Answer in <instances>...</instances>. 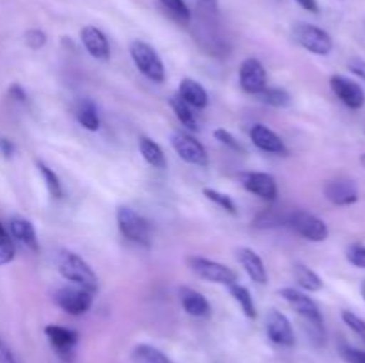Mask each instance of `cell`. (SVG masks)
I'll list each match as a JSON object with an SVG mask.
<instances>
[{
  "mask_svg": "<svg viewBox=\"0 0 365 363\" xmlns=\"http://www.w3.org/2000/svg\"><path fill=\"white\" fill-rule=\"evenodd\" d=\"M278 295L282 299L289 302L292 310L305 320V326L310 330V337L317 342V344H323L324 340V324H323V315H321L319 308L314 302V299L310 295H307L305 292L296 290L292 287H285L278 290Z\"/></svg>",
  "mask_w": 365,
  "mask_h": 363,
  "instance_id": "cell-1",
  "label": "cell"
},
{
  "mask_svg": "<svg viewBox=\"0 0 365 363\" xmlns=\"http://www.w3.org/2000/svg\"><path fill=\"white\" fill-rule=\"evenodd\" d=\"M57 265H59V273L64 280L71 281L77 287H82L95 294L96 288H98V280H96V274L93 273L89 263L82 256H78L73 251H63L59 255Z\"/></svg>",
  "mask_w": 365,
  "mask_h": 363,
  "instance_id": "cell-2",
  "label": "cell"
},
{
  "mask_svg": "<svg viewBox=\"0 0 365 363\" xmlns=\"http://www.w3.org/2000/svg\"><path fill=\"white\" fill-rule=\"evenodd\" d=\"M128 52H130L135 68L148 80L155 82V84H163L166 80V70H164L163 59H160L159 53H157V50L152 45L141 41V39H134L128 45Z\"/></svg>",
  "mask_w": 365,
  "mask_h": 363,
  "instance_id": "cell-3",
  "label": "cell"
},
{
  "mask_svg": "<svg viewBox=\"0 0 365 363\" xmlns=\"http://www.w3.org/2000/svg\"><path fill=\"white\" fill-rule=\"evenodd\" d=\"M292 38L299 46L307 50V52L314 53V56H328L334 50V39L328 34L324 28L317 27V25L307 23V21H299L292 28Z\"/></svg>",
  "mask_w": 365,
  "mask_h": 363,
  "instance_id": "cell-4",
  "label": "cell"
},
{
  "mask_svg": "<svg viewBox=\"0 0 365 363\" xmlns=\"http://www.w3.org/2000/svg\"><path fill=\"white\" fill-rule=\"evenodd\" d=\"M116 221L118 228L125 238H128L134 244L148 248L150 242H152V233H150V224L145 217L139 216L130 206L121 205L116 210Z\"/></svg>",
  "mask_w": 365,
  "mask_h": 363,
  "instance_id": "cell-5",
  "label": "cell"
},
{
  "mask_svg": "<svg viewBox=\"0 0 365 363\" xmlns=\"http://www.w3.org/2000/svg\"><path fill=\"white\" fill-rule=\"evenodd\" d=\"M287 224L299 237L310 242H323L330 235L327 223L321 217L307 212V210H292V212H289Z\"/></svg>",
  "mask_w": 365,
  "mask_h": 363,
  "instance_id": "cell-6",
  "label": "cell"
},
{
  "mask_svg": "<svg viewBox=\"0 0 365 363\" xmlns=\"http://www.w3.org/2000/svg\"><path fill=\"white\" fill-rule=\"evenodd\" d=\"M187 265L196 276L205 281L227 285V287L237 281V273L228 265H225V263L216 262V260L203 258V256H189Z\"/></svg>",
  "mask_w": 365,
  "mask_h": 363,
  "instance_id": "cell-7",
  "label": "cell"
},
{
  "mask_svg": "<svg viewBox=\"0 0 365 363\" xmlns=\"http://www.w3.org/2000/svg\"><path fill=\"white\" fill-rule=\"evenodd\" d=\"M53 301L59 306L63 312L68 315H84L93 305V292L86 290V288L77 287V285H70V287H61L59 290L53 294Z\"/></svg>",
  "mask_w": 365,
  "mask_h": 363,
  "instance_id": "cell-8",
  "label": "cell"
},
{
  "mask_svg": "<svg viewBox=\"0 0 365 363\" xmlns=\"http://www.w3.org/2000/svg\"><path fill=\"white\" fill-rule=\"evenodd\" d=\"M171 146L177 152V155L187 164H192L196 167L209 166V155L207 149L203 148L198 139L192 137L191 134L184 130H175L171 134Z\"/></svg>",
  "mask_w": 365,
  "mask_h": 363,
  "instance_id": "cell-9",
  "label": "cell"
},
{
  "mask_svg": "<svg viewBox=\"0 0 365 363\" xmlns=\"http://www.w3.org/2000/svg\"><path fill=\"white\" fill-rule=\"evenodd\" d=\"M330 88L334 95L344 103L348 109L360 110L365 105V93L359 82L344 77V75H334L330 78Z\"/></svg>",
  "mask_w": 365,
  "mask_h": 363,
  "instance_id": "cell-10",
  "label": "cell"
},
{
  "mask_svg": "<svg viewBox=\"0 0 365 363\" xmlns=\"http://www.w3.org/2000/svg\"><path fill=\"white\" fill-rule=\"evenodd\" d=\"M324 196L330 203L337 206H348L353 205V203L359 201L360 192H359V185L355 184V180L346 177H339V178H331L324 184Z\"/></svg>",
  "mask_w": 365,
  "mask_h": 363,
  "instance_id": "cell-11",
  "label": "cell"
},
{
  "mask_svg": "<svg viewBox=\"0 0 365 363\" xmlns=\"http://www.w3.org/2000/svg\"><path fill=\"white\" fill-rule=\"evenodd\" d=\"M239 84H241L242 91L248 95H259L266 88L267 75L259 59L248 57L242 60L241 68H239Z\"/></svg>",
  "mask_w": 365,
  "mask_h": 363,
  "instance_id": "cell-12",
  "label": "cell"
},
{
  "mask_svg": "<svg viewBox=\"0 0 365 363\" xmlns=\"http://www.w3.org/2000/svg\"><path fill=\"white\" fill-rule=\"evenodd\" d=\"M266 331L267 337L273 344L280 347H292L296 344V335L292 330V324L289 322L287 317L278 310H269L266 317Z\"/></svg>",
  "mask_w": 365,
  "mask_h": 363,
  "instance_id": "cell-13",
  "label": "cell"
},
{
  "mask_svg": "<svg viewBox=\"0 0 365 363\" xmlns=\"http://www.w3.org/2000/svg\"><path fill=\"white\" fill-rule=\"evenodd\" d=\"M242 187L253 196H259L264 201H274L278 196V185L273 174L262 173V171H252V173H242L241 177Z\"/></svg>",
  "mask_w": 365,
  "mask_h": 363,
  "instance_id": "cell-14",
  "label": "cell"
},
{
  "mask_svg": "<svg viewBox=\"0 0 365 363\" xmlns=\"http://www.w3.org/2000/svg\"><path fill=\"white\" fill-rule=\"evenodd\" d=\"M250 139L262 152L274 153V155H287V146H285L284 139L277 132L271 130L269 127H266V125H253L252 130H250Z\"/></svg>",
  "mask_w": 365,
  "mask_h": 363,
  "instance_id": "cell-15",
  "label": "cell"
},
{
  "mask_svg": "<svg viewBox=\"0 0 365 363\" xmlns=\"http://www.w3.org/2000/svg\"><path fill=\"white\" fill-rule=\"evenodd\" d=\"M81 41L89 56L96 60H107L110 57V46L107 36L93 25H86L81 31Z\"/></svg>",
  "mask_w": 365,
  "mask_h": 363,
  "instance_id": "cell-16",
  "label": "cell"
},
{
  "mask_svg": "<svg viewBox=\"0 0 365 363\" xmlns=\"http://www.w3.org/2000/svg\"><path fill=\"white\" fill-rule=\"evenodd\" d=\"M45 335L52 347L56 349L57 354L61 356H70L73 352L75 345L78 342V333L73 330H68L64 326H57V324H48L45 327Z\"/></svg>",
  "mask_w": 365,
  "mask_h": 363,
  "instance_id": "cell-17",
  "label": "cell"
},
{
  "mask_svg": "<svg viewBox=\"0 0 365 363\" xmlns=\"http://www.w3.org/2000/svg\"><path fill=\"white\" fill-rule=\"evenodd\" d=\"M237 260L242 265V269L246 270V274L250 276V280H253L255 283L264 285L267 281V270L264 265L262 258L257 251H253L252 248H239L237 249Z\"/></svg>",
  "mask_w": 365,
  "mask_h": 363,
  "instance_id": "cell-18",
  "label": "cell"
},
{
  "mask_svg": "<svg viewBox=\"0 0 365 363\" xmlns=\"http://www.w3.org/2000/svg\"><path fill=\"white\" fill-rule=\"evenodd\" d=\"M178 96L187 103L191 109H205L209 105V95H207L205 88L195 78H182L178 84Z\"/></svg>",
  "mask_w": 365,
  "mask_h": 363,
  "instance_id": "cell-19",
  "label": "cell"
},
{
  "mask_svg": "<svg viewBox=\"0 0 365 363\" xmlns=\"http://www.w3.org/2000/svg\"><path fill=\"white\" fill-rule=\"evenodd\" d=\"M9 233L13 237V241H18L20 244H24L25 248H29L31 251H38L39 242L38 235H36L34 226L29 219L20 216H13L9 219Z\"/></svg>",
  "mask_w": 365,
  "mask_h": 363,
  "instance_id": "cell-20",
  "label": "cell"
},
{
  "mask_svg": "<svg viewBox=\"0 0 365 363\" xmlns=\"http://www.w3.org/2000/svg\"><path fill=\"white\" fill-rule=\"evenodd\" d=\"M178 298H180L182 306H184L185 313L192 317H207L210 313V305L207 298L200 292H196L191 287H180L178 288Z\"/></svg>",
  "mask_w": 365,
  "mask_h": 363,
  "instance_id": "cell-21",
  "label": "cell"
},
{
  "mask_svg": "<svg viewBox=\"0 0 365 363\" xmlns=\"http://www.w3.org/2000/svg\"><path fill=\"white\" fill-rule=\"evenodd\" d=\"M73 112H75V117H77L78 125H82L86 130L96 132L100 128L98 109H96V105L89 98L78 100Z\"/></svg>",
  "mask_w": 365,
  "mask_h": 363,
  "instance_id": "cell-22",
  "label": "cell"
},
{
  "mask_svg": "<svg viewBox=\"0 0 365 363\" xmlns=\"http://www.w3.org/2000/svg\"><path fill=\"white\" fill-rule=\"evenodd\" d=\"M139 152H141L143 159L150 166L155 167V169H164L166 167V155H164L163 148L153 139L146 137V135L139 137Z\"/></svg>",
  "mask_w": 365,
  "mask_h": 363,
  "instance_id": "cell-23",
  "label": "cell"
},
{
  "mask_svg": "<svg viewBox=\"0 0 365 363\" xmlns=\"http://www.w3.org/2000/svg\"><path fill=\"white\" fill-rule=\"evenodd\" d=\"M294 278L299 287L307 292H319L323 288V280L316 270L307 267L305 263H296L294 265Z\"/></svg>",
  "mask_w": 365,
  "mask_h": 363,
  "instance_id": "cell-24",
  "label": "cell"
},
{
  "mask_svg": "<svg viewBox=\"0 0 365 363\" xmlns=\"http://www.w3.org/2000/svg\"><path fill=\"white\" fill-rule=\"evenodd\" d=\"M228 290H230V295L235 299V302L241 306L242 313H245L248 319H257L255 302H253V298H252V294H250L248 288H246L245 285L232 283V285H228Z\"/></svg>",
  "mask_w": 365,
  "mask_h": 363,
  "instance_id": "cell-25",
  "label": "cell"
},
{
  "mask_svg": "<svg viewBox=\"0 0 365 363\" xmlns=\"http://www.w3.org/2000/svg\"><path fill=\"white\" fill-rule=\"evenodd\" d=\"M170 107H171V110L175 112V116H177V120L180 121V123L184 125L185 128H189V130H196V128H198L195 112H192L191 107H189L187 103H185L184 100L180 98V96H178V95L171 96Z\"/></svg>",
  "mask_w": 365,
  "mask_h": 363,
  "instance_id": "cell-26",
  "label": "cell"
},
{
  "mask_svg": "<svg viewBox=\"0 0 365 363\" xmlns=\"http://www.w3.org/2000/svg\"><path fill=\"white\" fill-rule=\"evenodd\" d=\"M255 96L262 103H266V105L269 107H277V109H284V107L291 105V95L282 88H267L266 85V88Z\"/></svg>",
  "mask_w": 365,
  "mask_h": 363,
  "instance_id": "cell-27",
  "label": "cell"
},
{
  "mask_svg": "<svg viewBox=\"0 0 365 363\" xmlns=\"http://www.w3.org/2000/svg\"><path fill=\"white\" fill-rule=\"evenodd\" d=\"M134 359L138 363H173L163 351L148 344H139L134 347Z\"/></svg>",
  "mask_w": 365,
  "mask_h": 363,
  "instance_id": "cell-28",
  "label": "cell"
},
{
  "mask_svg": "<svg viewBox=\"0 0 365 363\" xmlns=\"http://www.w3.org/2000/svg\"><path fill=\"white\" fill-rule=\"evenodd\" d=\"M36 167H38V171L41 173V177H43V180H45V185H46V189H48L50 196L56 199L63 198V185H61L59 177L53 173V169H50V167L46 166L45 162H41V160H36Z\"/></svg>",
  "mask_w": 365,
  "mask_h": 363,
  "instance_id": "cell-29",
  "label": "cell"
},
{
  "mask_svg": "<svg viewBox=\"0 0 365 363\" xmlns=\"http://www.w3.org/2000/svg\"><path fill=\"white\" fill-rule=\"evenodd\" d=\"M289 214H282L278 210L269 209L264 210L262 214L257 216V219L253 221V226L255 228H277L282 226V224H287Z\"/></svg>",
  "mask_w": 365,
  "mask_h": 363,
  "instance_id": "cell-30",
  "label": "cell"
},
{
  "mask_svg": "<svg viewBox=\"0 0 365 363\" xmlns=\"http://www.w3.org/2000/svg\"><path fill=\"white\" fill-rule=\"evenodd\" d=\"M16 249H14V241L11 237L9 230L0 223V265H7L14 260Z\"/></svg>",
  "mask_w": 365,
  "mask_h": 363,
  "instance_id": "cell-31",
  "label": "cell"
},
{
  "mask_svg": "<svg viewBox=\"0 0 365 363\" xmlns=\"http://www.w3.org/2000/svg\"><path fill=\"white\" fill-rule=\"evenodd\" d=\"M203 196H205L207 199H210L212 203H216V205L220 206L221 210H225V212L232 214V216H235V214H237V206H235L234 199H232L230 196H227V194H223V192L216 191V189H209V187L203 189Z\"/></svg>",
  "mask_w": 365,
  "mask_h": 363,
  "instance_id": "cell-32",
  "label": "cell"
},
{
  "mask_svg": "<svg viewBox=\"0 0 365 363\" xmlns=\"http://www.w3.org/2000/svg\"><path fill=\"white\" fill-rule=\"evenodd\" d=\"M157 2L180 21L191 20V9L187 7L185 0H157Z\"/></svg>",
  "mask_w": 365,
  "mask_h": 363,
  "instance_id": "cell-33",
  "label": "cell"
},
{
  "mask_svg": "<svg viewBox=\"0 0 365 363\" xmlns=\"http://www.w3.org/2000/svg\"><path fill=\"white\" fill-rule=\"evenodd\" d=\"M341 317L342 320H344L346 326H348L353 333L359 335V337L365 342V320L362 317H359L355 312H351V310H342Z\"/></svg>",
  "mask_w": 365,
  "mask_h": 363,
  "instance_id": "cell-34",
  "label": "cell"
},
{
  "mask_svg": "<svg viewBox=\"0 0 365 363\" xmlns=\"http://www.w3.org/2000/svg\"><path fill=\"white\" fill-rule=\"evenodd\" d=\"M346 258L351 265L359 267V269H365V246L360 242H355L348 248L346 251Z\"/></svg>",
  "mask_w": 365,
  "mask_h": 363,
  "instance_id": "cell-35",
  "label": "cell"
},
{
  "mask_svg": "<svg viewBox=\"0 0 365 363\" xmlns=\"http://www.w3.org/2000/svg\"><path fill=\"white\" fill-rule=\"evenodd\" d=\"M25 45L31 50H39L46 45V34L41 31V28H29L24 36Z\"/></svg>",
  "mask_w": 365,
  "mask_h": 363,
  "instance_id": "cell-36",
  "label": "cell"
},
{
  "mask_svg": "<svg viewBox=\"0 0 365 363\" xmlns=\"http://www.w3.org/2000/svg\"><path fill=\"white\" fill-rule=\"evenodd\" d=\"M214 137H216L221 144H225L227 148H230L232 152H241V153L245 152V148L241 146V142H239L237 139L230 134V132L225 130V128H217V130H214Z\"/></svg>",
  "mask_w": 365,
  "mask_h": 363,
  "instance_id": "cell-37",
  "label": "cell"
},
{
  "mask_svg": "<svg viewBox=\"0 0 365 363\" xmlns=\"http://www.w3.org/2000/svg\"><path fill=\"white\" fill-rule=\"evenodd\" d=\"M339 352H341V356L344 362L365 363V351H362V349H355V347H351V345H342V347L339 349Z\"/></svg>",
  "mask_w": 365,
  "mask_h": 363,
  "instance_id": "cell-38",
  "label": "cell"
},
{
  "mask_svg": "<svg viewBox=\"0 0 365 363\" xmlns=\"http://www.w3.org/2000/svg\"><path fill=\"white\" fill-rule=\"evenodd\" d=\"M348 70L365 82V60L362 57H351L348 60Z\"/></svg>",
  "mask_w": 365,
  "mask_h": 363,
  "instance_id": "cell-39",
  "label": "cell"
},
{
  "mask_svg": "<svg viewBox=\"0 0 365 363\" xmlns=\"http://www.w3.org/2000/svg\"><path fill=\"white\" fill-rule=\"evenodd\" d=\"M0 363H20L2 337H0Z\"/></svg>",
  "mask_w": 365,
  "mask_h": 363,
  "instance_id": "cell-40",
  "label": "cell"
},
{
  "mask_svg": "<svg viewBox=\"0 0 365 363\" xmlns=\"http://www.w3.org/2000/svg\"><path fill=\"white\" fill-rule=\"evenodd\" d=\"M0 153H2L4 157H7V159H11V157H13L14 144L9 141V139H6V137L0 139Z\"/></svg>",
  "mask_w": 365,
  "mask_h": 363,
  "instance_id": "cell-41",
  "label": "cell"
},
{
  "mask_svg": "<svg viewBox=\"0 0 365 363\" xmlns=\"http://www.w3.org/2000/svg\"><path fill=\"white\" fill-rule=\"evenodd\" d=\"M296 4H299L303 9L310 11V13H319V4H317V0H296Z\"/></svg>",
  "mask_w": 365,
  "mask_h": 363,
  "instance_id": "cell-42",
  "label": "cell"
},
{
  "mask_svg": "<svg viewBox=\"0 0 365 363\" xmlns=\"http://www.w3.org/2000/svg\"><path fill=\"white\" fill-rule=\"evenodd\" d=\"M9 93H11V96H13L14 100H18V102H24V103L27 102V95H25V91L18 84L11 85Z\"/></svg>",
  "mask_w": 365,
  "mask_h": 363,
  "instance_id": "cell-43",
  "label": "cell"
},
{
  "mask_svg": "<svg viewBox=\"0 0 365 363\" xmlns=\"http://www.w3.org/2000/svg\"><path fill=\"white\" fill-rule=\"evenodd\" d=\"M360 292H362V298H364V301H365V280L362 281V285H360Z\"/></svg>",
  "mask_w": 365,
  "mask_h": 363,
  "instance_id": "cell-44",
  "label": "cell"
},
{
  "mask_svg": "<svg viewBox=\"0 0 365 363\" xmlns=\"http://www.w3.org/2000/svg\"><path fill=\"white\" fill-rule=\"evenodd\" d=\"M360 164H362V167L365 169V153H364L362 157H360Z\"/></svg>",
  "mask_w": 365,
  "mask_h": 363,
  "instance_id": "cell-45",
  "label": "cell"
}]
</instances>
